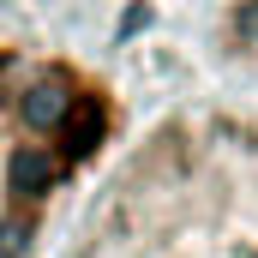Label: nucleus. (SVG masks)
Segmentation results:
<instances>
[{
	"label": "nucleus",
	"mask_w": 258,
	"mask_h": 258,
	"mask_svg": "<svg viewBox=\"0 0 258 258\" xmlns=\"http://www.w3.org/2000/svg\"><path fill=\"white\" fill-rule=\"evenodd\" d=\"M66 258H258V108L186 102L108 162Z\"/></svg>",
	"instance_id": "f257e3e1"
},
{
	"label": "nucleus",
	"mask_w": 258,
	"mask_h": 258,
	"mask_svg": "<svg viewBox=\"0 0 258 258\" xmlns=\"http://www.w3.org/2000/svg\"><path fill=\"white\" fill-rule=\"evenodd\" d=\"M210 42H216L222 66H234L240 78L258 84V0H222L216 24H210Z\"/></svg>",
	"instance_id": "f03ea898"
}]
</instances>
